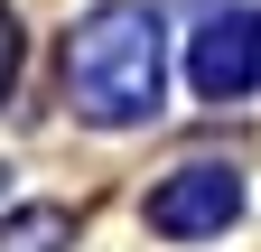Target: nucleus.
<instances>
[{"mask_svg": "<svg viewBox=\"0 0 261 252\" xmlns=\"http://www.w3.org/2000/svg\"><path fill=\"white\" fill-rule=\"evenodd\" d=\"M65 243H75V215L65 206H19L0 224V252H65Z\"/></svg>", "mask_w": 261, "mask_h": 252, "instance_id": "20e7f679", "label": "nucleus"}, {"mask_svg": "<svg viewBox=\"0 0 261 252\" xmlns=\"http://www.w3.org/2000/svg\"><path fill=\"white\" fill-rule=\"evenodd\" d=\"M10 75H19V28H10V10H0V93H10Z\"/></svg>", "mask_w": 261, "mask_h": 252, "instance_id": "39448f33", "label": "nucleus"}, {"mask_svg": "<svg viewBox=\"0 0 261 252\" xmlns=\"http://www.w3.org/2000/svg\"><path fill=\"white\" fill-rule=\"evenodd\" d=\"M159 93H168V28H159V10L103 0V10H84L65 28V103L84 121H103V131L149 121Z\"/></svg>", "mask_w": 261, "mask_h": 252, "instance_id": "f257e3e1", "label": "nucleus"}, {"mask_svg": "<svg viewBox=\"0 0 261 252\" xmlns=\"http://www.w3.org/2000/svg\"><path fill=\"white\" fill-rule=\"evenodd\" d=\"M243 215V178L233 168H215V159H187L149 187V234H168V243H196V234H224Z\"/></svg>", "mask_w": 261, "mask_h": 252, "instance_id": "f03ea898", "label": "nucleus"}, {"mask_svg": "<svg viewBox=\"0 0 261 252\" xmlns=\"http://www.w3.org/2000/svg\"><path fill=\"white\" fill-rule=\"evenodd\" d=\"M187 75H196L205 103H243L261 84V19L252 10H215L196 28V47H187Z\"/></svg>", "mask_w": 261, "mask_h": 252, "instance_id": "7ed1b4c3", "label": "nucleus"}]
</instances>
